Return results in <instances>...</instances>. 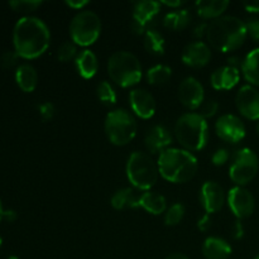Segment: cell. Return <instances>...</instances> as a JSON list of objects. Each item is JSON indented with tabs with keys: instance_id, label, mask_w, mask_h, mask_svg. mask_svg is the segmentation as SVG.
Listing matches in <instances>:
<instances>
[{
	"instance_id": "cell-28",
	"label": "cell",
	"mask_w": 259,
	"mask_h": 259,
	"mask_svg": "<svg viewBox=\"0 0 259 259\" xmlns=\"http://www.w3.org/2000/svg\"><path fill=\"white\" fill-rule=\"evenodd\" d=\"M190 20H191V14L189 9H181L164 15L163 25L172 30H182L190 24Z\"/></svg>"
},
{
	"instance_id": "cell-45",
	"label": "cell",
	"mask_w": 259,
	"mask_h": 259,
	"mask_svg": "<svg viewBox=\"0 0 259 259\" xmlns=\"http://www.w3.org/2000/svg\"><path fill=\"white\" fill-rule=\"evenodd\" d=\"M4 219L9 223L14 222L17 219V212L14 210H4Z\"/></svg>"
},
{
	"instance_id": "cell-12",
	"label": "cell",
	"mask_w": 259,
	"mask_h": 259,
	"mask_svg": "<svg viewBox=\"0 0 259 259\" xmlns=\"http://www.w3.org/2000/svg\"><path fill=\"white\" fill-rule=\"evenodd\" d=\"M235 105L244 118L259 120V91L254 86H242L235 96Z\"/></svg>"
},
{
	"instance_id": "cell-38",
	"label": "cell",
	"mask_w": 259,
	"mask_h": 259,
	"mask_svg": "<svg viewBox=\"0 0 259 259\" xmlns=\"http://www.w3.org/2000/svg\"><path fill=\"white\" fill-rule=\"evenodd\" d=\"M248 35L252 37L255 42H259V19H249L247 23Z\"/></svg>"
},
{
	"instance_id": "cell-40",
	"label": "cell",
	"mask_w": 259,
	"mask_h": 259,
	"mask_svg": "<svg viewBox=\"0 0 259 259\" xmlns=\"http://www.w3.org/2000/svg\"><path fill=\"white\" fill-rule=\"evenodd\" d=\"M90 3L88 0H67L66 2V5L70 7L71 9H75V10H82L86 5H89Z\"/></svg>"
},
{
	"instance_id": "cell-22",
	"label": "cell",
	"mask_w": 259,
	"mask_h": 259,
	"mask_svg": "<svg viewBox=\"0 0 259 259\" xmlns=\"http://www.w3.org/2000/svg\"><path fill=\"white\" fill-rule=\"evenodd\" d=\"M228 0H200L196 3L197 14L204 19H218L228 9Z\"/></svg>"
},
{
	"instance_id": "cell-9",
	"label": "cell",
	"mask_w": 259,
	"mask_h": 259,
	"mask_svg": "<svg viewBox=\"0 0 259 259\" xmlns=\"http://www.w3.org/2000/svg\"><path fill=\"white\" fill-rule=\"evenodd\" d=\"M258 156L249 148H242L234 154L229 167V177L238 186H245L253 181L258 174Z\"/></svg>"
},
{
	"instance_id": "cell-25",
	"label": "cell",
	"mask_w": 259,
	"mask_h": 259,
	"mask_svg": "<svg viewBox=\"0 0 259 259\" xmlns=\"http://www.w3.org/2000/svg\"><path fill=\"white\" fill-rule=\"evenodd\" d=\"M242 73L249 83L259 86V48L250 51L243 60Z\"/></svg>"
},
{
	"instance_id": "cell-36",
	"label": "cell",
	"mask_w": 259,
	"mask_h": 259,
	"mask_svg": "<svg viewBox=\"0 0 259 259\" xmlns=\"http://www.w3.org/2000/svg\"><path fill=\"white\" fill-rule=\"evenodd\" d=\"M38 109H39L40 118H42L45 121L51 120V119L53 118V115H55V113H56L55 105H53L52 103H50V101H46V103L40 104L39 108H38Z\"/></svg>"
},
{
	"instance_id": "cell-19",
	"label": "cell",
	"mask_w": 259,
	"mask_h": 259,
	"mask_svg": "<svg viewBox=\"0 0 259 259\" xmlns=\"http://www.w3.org/2000/svg\"><path fill=\"white\" fill-rule=\"evenodd\" d=\"M232 252L229 243L218 237H209L202 245V254L206 259H228Z\"/></svg>"
},
{
	"instance_id": "cell-24",
	"label": "cell",
	"mask_w": 259,
	"mask_h": 259,
	"mask_svg": "<svg viewBox=\"0 0 259 259\" xmlns=\"http://www.w3.org/2000/svg\"><path fill=\"white\" fill-rule=\"evenodd\" d=\"M15 80L18 86L22 89L24 93H32L37 88L38 83V73L32 65H20L15 71Z\"/></svg>"
},
{
	"instance_id": "cell-33",
	"label": "cell",
	"mask_w": 259,
	"mask_h": 259,
	"mask_svg": "<svg viewBox=\"0 0 259 259\" xmlns=\"http://www.w3.org/2000/svg\"><path fill=\"white\" fill-rule=\"evenodd\" d=\"M9 5L13 10L19 13H30L37 10L42 5L40 0H12Z\"/></svg>"
},
{
	"instance_id": "cell-13",
	"label": "cell",
	"mask_w": 259,
	"mask_h": 259,
	"mask_svg": "<svg viewBox=\"0 0 259 259\" xmlns=\"http://www.w3.org/2000/svg\"><path fill=\"white\" fill-rule=\"evenodd\" d=\"M204 86L197 78L186 77L179 86V99L185 108L196 110L204 103Z\"/></svg>"
},
{
	"instance_id": "cell-37",
	"label": "cell",
	"mask_w": 259,
	"mask_h": 259,
	"mask_svg": "<svg viewBox=\"0 0 259 259\" xmlns=\"http://www.w3.org/2000/svg\"><path fill=\"white\" fill-rule=\"evenodd\" d=\"M18 53L15 51H8V52L3 53L2 58H0V63H2L3 67L5 68H12L13 66L17 63L18 61Z\"/></svg>"
},
{
	"instance_id": "cell-4",
	"label": "cell",
	"mask_w": 259,
	"mask_h": 259,
	"mask_svg": "<svg viewBox=\"0 0 259 259\" xmlns=\"http://www.w3.org/2000/svg\"><path fill=\"white\" fill-rule=\"evenodd\" d=\"M175 136L185 151L196 152L206 147L209 141V125L199 113H186L177 119Z\"/></svg>"
},
{
	"instance_id": "cell-3",
	"label": "cell",
	"mask_w": 259,
	"mask_h": 259,
	"mask_svg": "<svg viewBox=\"0 0 259 259\" xmlns=\"http://www.w3.org/2000/svg\"><path fill=\"white\" fill-rule=\"evenodd\" d=\"M159 175L172 184H185L196 175L197 158L189 151L180 148H167L158 157Z\"/></svg>"
},
{
	"instance_id": "cell-31",
	"label": "cell",
	"mask_w": 259,
	"mask_h": 259,
	"mask_svg": "<svg viewBox=\"0 0 259 259\" xmlns=\"http://www.w3.org/2000/svg\"><path fill=\"white\" fill-rule=\"evenodd\" d=\"M96 94H98V98L100 99V101H103L104 104L113 105L116 103V93L108 81H103V82L99 83Z\"/></svg>"
},
{
	"instance_id": "cell-50",
	"label": "cell",
	"mask_w": 259,
	"mask_h": 259,
	"mask_svg": "<svg viewBox=\"0 0 259 259\" xmlns=\"http://www.w3.org/2000/svg\"><path fill=\"white\" fill-rule=\"evenodd\" d=\"M257 133H258V136H259V123H258V125H257Z\"/></svg>"
},
{
	"instance_id": "cell-14",
	"label": "cell",
	"mask_w": 259,
	"mask_h": 259,
	"mask_svg": "<svg viewBox=\"0 0 259 259\" xmlns=\"http://www.w3.org/2000/svg\"><path fill=\"white\" fill-rule=\"evenodd\" d=\"M225 192L218 182L206 181L200 190V202L206 214L220 211L225 204Z\"/></svg>"
},
{
	"instance_id": "cell-52",
	"label": "cell",
	"mask_w": 259,
	"mask_h": 259,
	"mask_svg": "<svg viewBox=\"0 0 259 259\" xmlns=\"http://www.w3.org/2000/svg\"><path fill=\"white\" fill-rule=\"evenodd\" d=\"M254 259H259V254H258V255H257V257H255Z\"/></svg>"
},
{
	"instance_id": "cell-39",
	"label": "cell",
	"mask_w": 259,
	"mask_h": 259,
	"mask_svg": "<svg viewBox=\"0 0 259 259\" xmlns=\"http://www.w3.org/2000/svg\"><path fill=\"white\" fill-rule=\"evenodd\" d=\"M212 223H211V219H210L209 214L204 215L202 218H200L199 222H197V228H199V230H201V232H207V230L211 228Z\"/></svg>"
},
{
	"instance_id": "cell-8",
	"label": "cell",
	"mask_w": 259,
	"mask_h": 259,
	"mask_svg": "<svg viewBox=\"0 0 259 259\" xmlns=\"http://www.w3.org/2000/svg\"><path fill=\"white\" fill-rule=\"evenodd\" d=\"M101 33V20L91 10H81L70 23V35L76 46L88 47L99 39Z\"/></svg>"
},
{
	"instance_id": "cell-10",
	"label": "cell",
	"mask_w": 259,
	"mask_h": 259,
	"mask_svg": "<svg viewBox=\"0 0 259 259\" xmlns=\"http://www.w3.org/2000/svg\"><path fill=\"white\" fill-rule=\"evenodd\" d=\"M228 205L234 217L238 219H247L254 212L255 200L249 190L242 186H235L229 190L227 196Z\"/></svg>"
},
{
	"instance_id": "cell-20",
	"label": "cell",
	"mask_w": 259,
	"mask_h": 259,
	"mask_svg": "<svg viewBox=\"0 0 259 259\" xmlns=\"http://www.w3.org/2000/svg\"><path fill=\"white\" fill-rule=\"evenodd\" d=\"M75 65L81 77L86 78V80L93 78L96 75L99 68L98 57L90 50L81 51L77 55V57L75 58Z\"/></svg>"
},
{
	"instance_id": "cell-41",
	"label": "cell",
	"mask_w": 259,
	"mask_h": 259,
	"mask_svg": "<svg viewBox=\"0 0 259 259\" xmlns=\"http://www.w3.org/2000/svg\"><path fill=\"white\" fill-rule=\"evenodd\" d=\"M243 237H244V228H243L242 222L238 220L233 225V238L234 239H242Z\"/></svg>"
},
{
	"instance_id": "cell-5",
	"label": "cell",
	"mask_w": 259,
	"mask_h": 259,
	"mask_svg": "<svg viewBox=\"0 0 259 259\" xmlns=\"http://www.w3.org/2000/svg\"><path fill=\"white\" fill-rule=\"evenodd\" d=\"M108 73L116 85L131 88L142 80V65L132 52L118 51L109 58Z\"/></svg>"
},
{
	"instance_id": "cell-1",
	"label": "cell",
	"mask_w": 259,
	"mask_h": 259,
	"mask_svg": "<svg viewBox=\"0 0 259 259\" xmlns=\"http://www.w3.org/2000/svg\"><path fill=\"white\" fill-rule=\"evenodd\" d=\"M51 42V32L47 24L37 17H23L15 23L13 30V45L18 56L33 60L47 51Z\"/></svg>"
},
{
	"instance_id": "cell-35",
	"label": "cell",
	"mask_w": 259,
	"mask_h": 259,
	"mask_svg": "<svg viewBox=\"0 0 259 259\" xmlns=\"http://www.w3.org/2000/svg\"><path fill=\"white\" fill-rule=\"evenodd\" d=\"M230 158V153L228 149L225 148H219L211 157V161L212 164L215 166H223V164L227 163Z\"/></svg>"
},
{
	"instance_id": "cell-15",
	"label": "cell",
	"mask_w": 259,
	"mask_h": 259,
	"mask_svg": "<svg viewBox=\"0 0 259 259\" xmlns=\"http://www.w3.org/2000/svg\"><path fill=\"white\" fill-rule=\"evenodd\" d=\"M132 110L141 119H151L156 113L157 104L153 95L144 89H134L129 94Z\"/></svg>"
},
{
	"instance_id": "cell-30",
	"label": "cell",
	"mask_w": 259,
	"mask_h": 259,
	"mask_svg": "<svg viewBox=\"0 0 259 259\" xmlns=\"http://www.w3.org/2000/svg\"><path fill=\"white\" fill-rule=\"evenodd\" d=\"M185 217V206L182 204H174L171 207L166 210L164 215V223L167 227H175L180 224Z\"/></svg>"
},
{
	"instance_id": "cell-26",
	"label": "cell",
	"mask_w": 259,
	"mask_h": 259,
	"mask_svg": "<svg viewBox=\"0 0 259 259\" xmlns=\"http://www.w3.org/2000/svg\"><path fill=\"white\" fill-rule=\"evenodd\" d=\"M139 196H137L136 192L131 187H124L118 190L115 194L111 196L110 204L115 210L133 209L138 206Z\"/></svg>"
},
{
	"instance_id": "cell-7",
	"label": "cell",
	"mask_w": 259,
	"mask_h": 259,
	"mask_svg": "<svg viewBox=\"0 0 259 259\" xmlns=\"http://www.w3.org/2000/svg\"><path fill=\"white\" fill-rule=\"evenodd\" d=\"M104 129L108 139L114 146H126L137 134V121L125 109H115L105 118Z\"/></svg>"
},
{
	"instance_id": "cell-29",
	"label": "cell",
	"mask_w": 259,
	"mask_h": 259,
	"mask_svg": "<svg viewBox=\"0 0 259 259\" xmlns=\"http://www.w3.org/2000/svg\"><path fill=\"white\" fill-rule=\"evenodd\" d=\"M172 70L166 65H156L147 71V81L151 85H163L171 78Z\"/></svg>"
},
{
	"instance_id": "cell-34",
	"label": "cell",
	"mask_w": 259,
	"mask_h": 259,
	"mask_svg": "<svg viewBox=\"0 0 259 259\" xmlns=\"http://www.w3.org/2000/svg\"><path fill=\"white\" fill-rule=\"evenodd\" d=\"M218 110H219V104L215 100H210L201 106V111H200L199 114L202 118L207 119L212 118V116L218 113Z\"/></svg>"
},
{
	"instance_id": "cell-51",
	"label": "cell",
	"mask_w": 259,
	"mask_h": 259,
	"mask_svg": "<svg viewBox=\"0 0 259 259\" xmlns=\"http://www.w3.org/2000/svg\"><path fill=\"white\" fill-rule=\"evenodd\" d=\"M2 243H3V239H2V237H0V245H2Z\"/></svg>"
},
{
	"instance_id": "cell-18",
	"label": "cell",
	"mask_w": 259,
	"mask_h": 259,
	"mask_svg": "<svg viewBox=\"0 0 259 259\" xmlns=\"http://www.w3.org/2000/svg\"><path fill=\"white\" fill-rule=\"evenodd\" d=\"M210 80L215 90H232L239 83L240 71L232 66H223L212 72Z\"/></svg>"
},
{
	"instance_id": "cell-23",
	"label": "cell",
	"mask_w": 259,
	"mask_h": 259,
	"mask_svg": "<svg viewBox=\"0 0 259 259\" xmlns=\"http://www.w3.org/2000/svg\"><path fill=\"white\" fill-rule=\"evenodd\" d=\"M138 206L152 215H161L166 211L167 201L164 196L153 191H146L139 196Z\"/></svg>"
},
{
	"instance_id": "cell-17",
	"label": "cell",
	"mask_w": 259,
	"mask_h": 259,
	"mask_svg": "<svg viewBox=\"0 0 259 259\" xmlns=\"http://www.w3.org/2000/svg\"><path fill=\"white\" fill-rule=\"evenodd\" d=\"M172 143V136L168 129L163 125H154L148 129L144 137V144L148 152L152 154L159 153L166 151L169 144Z\"/></svg>"
},
{
	"instance_id": "cell-2",
	"label": "cell",
	"mask_w": 259,
	"mask_h": 259,
	"mask_svg": "<svg viewBox=\"0 0 259 259\" xmlns=\"http://www.w3.org/2000/svg\"><path fill=\"white\" fill-rule=\"evenodd\" d=\"M248 37L247 23L233 15L214 19L207 27L206 38L211 47L228 53L242 47Z\"/></svg>"
},
{
	"instance_id": "cell-44",
	"label": "cell",
	"mask_w": 259,
	"mask_h": 259,
	"mask_svg": "<svg viewBox=\"0 0 259 259\" xmlns=\"http://www.w3.org/2000/svg\"><path fill=\"white\" fill-rule=\"evenodd\" d=\"M243 65V61L240 60L239 57H237V56H233V57H229L228 58V66H232V67H235V68H240Z\"/></svg>"
},
{
	"instance_id": "cell-42",
	"label": "cell",
	"mask_w": 259,
	"mask_h": 259,
	"mask_svg": "<svg viewBox=\"0 0 259 259\" xmlns=\"http://www.w3.org/2000/svg\"><path fill=\"white\" fill-rule=\"evenodd\" d=\"M207 27H209V24H206V23H202V24L196 25V28L194 29L195 37H196L197 39H201L202 37H205V35L207 34Z\"/></svg>"
},
{
	"instance_id": "cell-11",
	"label": "cell",
	"mask_w": 259,
	"mask_h": 259,
	"mask_svg": "<svg viewBox=\"0 0 259 259\" xmlns=\"http://www.w3.org/2000/svg\"><path fill=\"white\" fill-rule=\"evenodd\" d=\"M215 132L218 137L227 143H239L247 134L242 119L233 114H224L215 123Z\"/></svg>"
},
{
	"instance_id": "cell-6",
	"label": "cell",
	"mask_w": 259,
	"mask_h": 259,
	"mask_svg": "<svg viewBox=\"0 0 259 259\" xmlns=\"http://www.w3.org/2000/svg\"><path fill=\"white\" fill-rule=\"evenodd\" d=\"M126 177L132 186L142 191H149L158 180V166L144 152H134L126 162Z\"/></svg>"
},
{
	"instance_id": "cell-47",
	"label": "cell",
	"mask_w": 259,
	"mask_h": 259,
	"mask_svg": "<svg viewBox=\"0 0 259 259\" xmlns=\"http://www.w3.org/2000/svg\"><path fill=\"white\" fill-rule=\"evenodd\" d=\"M166 259H190V258L186 257V255L181 254V253H174V254L168 255Z\"/></svg>"
},
{
	"instance_id": "cell-21",
	"label": "cell",
	"mask_w": 259,
	"mask_h": 259,
	"mask_svg": "<svg viewBox=\"0 0 259 259\" xmlns=\"http://www.w3.org/2000/svg\"><path fill=\"white\" fill-rule=\"evenodd\" d=\"M159 10H161V3L153 2V0L138 2L134 5L133 20L148 27L149 23L157 17Z\"/></svg>"
},
{
	"instance_id": "cell-46",
	"label": "cell",
	"mask_w": 259,
	"mask_h": 259,
	"mask_svg": "<svg viewBox=\"0 0 259 259\" xmlns=\"http://www.w3.org/2000/svg\"><path fill=\"white\" fill-rule=\"evenodd\" d=\"M161 5H166V7L176 9V8L182 7V5H184V2H181V0H179V2H161Z\"/></svg>"
},
{
	"instance_id": "cell-43",
	"label": "cell",
	"mask_w": 259,
	"mask_h": 259,
	"mask_svg": "<svg viewBox=\"0 0 259 259\" xmlns=\"http://www.w3.org/2000/svg\"><path fill=\"white\" fill-rule=\"evenodd\" d=\"M243 5H244L247 12L259 13V0H255V2H245Z\"/></svg>"
},
{
	"instance_id": "cell-49",
	"label": "cell",
	"mask_w": 259,
	"mask_h": 259,
	"mask_svg": "<svg viewBox=\"0 0 259 259\" xmlns=\"http://www.w3.org/2000/svg\"><path fill=\"white\" fill-rule=\"evenodd\" d=\"M8 259H20V258L17 257V255H10V257L8 258Z\"/></svg>"
},
{
	"instance_id": "cell-16",
	"label": "cell",
	"mask_w": 259,
	"mask_h": 259,
	"mask_svg": "<svg viewBox=\"0 0 259 259\" xmlns=\"http://www.w3.org/2000/svg\"><path fill=\"white\" fill-rule=\"evenodd\" d=\"M210 60H211L210 47L201 40L190 43L182 51V62L189 67H204L210 62Z\"/></svg>"
},
{
	"instance_id": "cell-32",
	"label": "cell",
	"mask_w": 259,
	"mask_h": 259,
	"mask_svg": "<svg viewBox=\"0 0 259 259\" xmlns=\"http://www.w3.org/2000/svg\"><path fill=\"white\" fill-rule=\"evenodd\" d=\"M77 46L72 40L63 42L57 51V57L61 62H68L77 57Z\"/></svg>"
},
{
	"instance_id": "cell-48",
	"label": "cell",
	"mask_w": 259,
	"mask_h": 259,
	"mask_svg": "<svg viewBox=\"0 0 259 259\" xmlns=\"http://www.w3.org/2000/svg\"><path fill=\"white\" fill-rule=\"evenodd\" d=\"M4 218V210H3V206H2V202H0V220Z\"/></svg>"
},
{
	"instance_id": "cell-27",
	"label": "cell",
	"mask_w": 259,
	"mask_h": 259,
	"mask_svg": "<svg viewBox=\"0 0 259 259\" xmlns=\"http://www.w3.org/2000/svg\"><path fill=\"white\" fill-rule=\"evenodd\" d=\"M144 48L149 53L156 56H162L166 50V40L164 37L158 32V30L149 28L144 33Z\"/></svg>"
}]
</instances>
